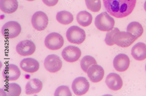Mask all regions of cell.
Wrapping results in <instances>:
<instances>
[{
    "label": "cell",
    "mask_w": 146,
    "mask_h": 96,
    "mask_svg": "<svg viewBox=\"0 0 146 96\" xmlns=\"http://www.w3.org/2000/svg\"><path fill=\"white\" fill-rule=\"evenodd\" d=\"M62 62L60 57L52 54L48 56L45 58L44 66L45 69L52 73H55L62 69Z\"/></svg>",
    "instance_id": "52a82bcc"
},
{
    "label": "cell",
    "mask_w": 146,
    "mask_h": 96,
    "mask_svg": "<svg viewBox=\"0 0 146 96\" xmlns=\"http://www.w3.org/2000/svg\"><path fill=\"white\" fill-rule=\"evenodd\" d=\"M103 2L108 13L120 18L131 14L136 6L137 0H103Z\"/></svg>",
    "instance_id": "6da1fadb"
},
{
    "label": "cell",
    "mask_w": 146,
    "mask_h": 96,
    "mask_svg": "<svg viewBox=\"0 0 146 96\" xmlns=\"http://www.w3.org/2000/svg\"><path fill=\"white\" fill-rule=\"evenodd\" d=\"M43 83L39 79H33L27 83L25 87L26 93L27 95H31L39 93L42 90Z\"/></svg>",
    "instance_id": "ac0fdd59"
},
{
    "label": "cell",
    "mask_w": 146,
    "mask_h": 96,
    "mask_svg": "<svg viewBox=\"0 0 146 96\" xmlns=\"http://www.w3.org/2000/svg\"><path fill=\"white\" fill-rule=\"evenodd\" d=\"M77 20L79 24L83 27L88 26L92 23L93 17L92 15L86 11L80 12L77 16Z\"/></svg>",
    "instance_id": "7402d4cb"
},
{
    "label": "cell",
    "mask_w": 146,
    "mask_h": 96,
    "mask_svg": "<svg viewBox=\"0 0 146 96\" xmlns=\"http://www.w3.org/2000/svg\"><path fill=\"white\" fill-rule=\"evenodd\" d=\"M20 66L24 71L29 73H34L39 69V62L32 58H27L23 59L21 61Z\"/></svg>",
    "instance_id": "2e32d148"
},
{
    "label": "cell",
    "mask_w": 146,
    "mask_h": 96,
    "mask_svg": "<svg viewBox=\"0 0 146 96\" xmlns=\"http://www.w3.org/2000/svg\"><path fill=\"white\" fill-rule=\"evenodd\" d=\"M66 37L70 43L80 44L86 40V34L83 29L76 26H73L67 30Z\"/></svg>",
    "instance_id": "3957f363"
},
{
    "label": "cell",
    "mask_w": 146,
    "mask_h": 96,
    "mask_svg": "<svg viewBox=\"0 0 146 96\" xmlns=\"http://www.w3.org/2000/svg\"><path fill=\"white\" fill-rule=\"evenodd\" d=\"M57 20L64 25H68L71 23L74 20V16L69 12L63 10L57 13L56 16Z\"/></svg>",
    "instance_id": "603a6c76"
},
{
    "label": "cell",
    "mask_w": 146,
    "mask_h": 96,
    "mask_svg": "<svg viewBox=\"0 0 146 96\" xmlns=\"http://www.w3.org/2000/svg\"><path fill=\"white\" fill-rule=\"evenodd\" d=\"M118 29L117 28H114L113 29L107 33L105 40V41L107 45L109 46L114 45L113 41L114 35Z\"/></svg>",
    "instance_id": "4316f807"
},
{
    "label": "cell",
    "mask_w": 146,
    "mask_h": 96,
    "mask_svg": "<svg viewBox=\"0 0 146 96\" xmlns=\"http://www.w3.org/2000/svg\"><path fill=\"white\" fill-rule=\"evenodd\" d=\"M90 84L85 77H79L73 81L72 88L74 93L77 95H82L86 94L89 90Z\"/></svg>",
    "instance_id": "9c48e42d"
},
{
    "label": "cell",
    "mask_w": 146,
    "mask_h": 96,
    "mask_svg": "<svg viewBox=\"0 0 146 96\" xmlns=\"http://www.w3.org/2000/svg\"><path fill=\"white\" fill-rule=\"evenodd\" d=\"M21 75L20 70L18 67L14 64H10L5 66L3 72L4 78L9 81L18 80Z\"/></svg>",
    "instance_id": "7c38bea8"
},
{
    "label": "cell",
    "mask_w": 146,
    "mask_h": 96,
    "mask_svg": "<svg viewBox=\"0 0 146 96\" xmlns=\"http://www.w3.org/2000/svg\"><path fill=\"white\" fill-rule=\"evenodd\" d=\"M1 89L2 95L7 96H19L22 91L21 86L15 83H9Z\"/></svg>",
    "instance_id": "d6986e66"
},
{
    "label": "cell",
    "mask_w": 146,
    "mask_h": 96,
    "mask_svg": "<svg viewBox=\"0 0 146 96\" xmlns=\"http://www.w3.org/2000/svg\"><path fill=\"white\" fill-rule=\"evenodd\" d=\"M33 27L38 31H43L47 27L48 19L46 14L42 11H38L33 15L31 20Z\"/></svg>",
    "instance_id": "ba28073f"
},
{
    "label": "cell",
    "mask_w": 146,
    "mask_h": 96,
    "mask_svg": "<svg viewBox=\"0 0 146 96\" xmlns=\"http://www.w3.org/2000/svg\"><path fill=\"white\" fill-rule=\"evenodd\" d=\"M95 24L97 28L100 30L109 31L113 28L115 21L106 12H103L96 17Z\"/></svg>",
    "instance_id": "7a4b0ae2"
},
{
    "label": "cell",
    "mask_w": 146,
    "mask_h": 96,
    "mask_svg": "<svg viewBox=\"0 0 146 96\" xmlns=\"http://www.w3.org/2000/svg\"><path fill=\"white\" fill-rule=\"evenodd\" d=\"M130 63L129 57L124 54H120L115 57L113 66L117 71L123 72L126 71L129 67Z\"/></svg>",
    "instance_id": "5bb4252c"
},
{
    "label": "cell",
    "mask_w": 146,
    "mask_h": 96,
    "mask_svg": "<svg viewBox=\"0 0 146 96\" xmlns=\"http://www.w3.org/2000/svg\"><path fill=\"white\" fill-rule=\"evenodd\" d=\"M137 39L130 33L120 31L118 29L114 34L113 38L114 44L122 47L130 46Z\"/></svg>",
    "instance_id": "277c9868"
},
{
    "label": "cell",
    "mask_w": 146,
    "mask_h": 96,
    "mask_svg": "<svg viewBox=\"0 0 146 96\" xmlns=\"http://www.w3.org/2000/svg\"><path fill=\"white\" fill-rule=\"evenodd\" d=\"M21 31V25L18 22L15 21H10L6 23L1 29L3 35L8 39H13L17 37Z\"/></svg>",
    "instance_id": "8992f818"
},
{
    "label": "cell",
    "mask_w": 146,
    "mask_h": 96,
    "mask_svg": "<svg viewBox=\"0 0 146 96\" xmlns=\"http://www.w3.org/2000/svg\"><path fill=\"white\" fill-rule=\"evenodd\" d=\"M82 54L80 50L78 47L68 46L63 50L62 56L66 61L74 63L78 61Z\"/></svg>",
    "instance_id": "30bf717a"
},
{
    "label": "cell",
    "mask_w": 146,
    "mask_h": 96,
    "mask_svg": "<svg viewBox=\"0 0 146 96\" xmlns=\"http://www.w3.org/2000/svg\"><path fill=\"white\" fill-rule=\"evenodd\" d=\"M131 54L136 60H144L146 58V45L142 42H138L132 48Z\"/></svg>",
    "instance_id": "e0dca14e"
},
{
    "label": "cell",
    "mask_w": 146,
    "mask_h": 96,
    "mask_svg": "<svg viewBox=\"0 0 146 96\" xmlns=\"http://www.w3.org/2000/svg\"><path fill=\"white\" fill-rule=\"evenodd\" d=\"M36 47L35 43L30 40L22 41L17 44L16 50L20 55L23 56H29L33 54L35 52Z\"/></svg>",
    "instance_id": "8fae6325"
},
{
    "label": "cell",
    "mask_w": 146,
    "mask_h": 96,
    "mask_svg": "<svg viewBox=\"0 0 146 96\" xmlns=\"http://www.w3.org/2000/svg\"><path fill=\"white\" fill-rule=\"evenodd\" d=\"M54 95L55 96H71L72 94L68 86H62L57 88Z\"/></svg>",
    "instance_id": "484cf974"
},
{
    "label": "cell",
    "mask_w": 146,
    "mask_h": 96,
    "mask_svg": "<svg viewBox=\"0 0 146 96\" xmlns=\"http://www.w3.org/2000/svg\"><path fill=\"white\" fill-rule=\"evenodd\" d=\"M106 82L109 89L113 91L120 90L123 86V81L120 76L115 73L109 74L106 78Z\"/></svg>",
    "instance_id": "9a60e30c"
},
{
    "label": "cell",
    "mask_w": 146,
    "mask_h": 96,
    "mask_svg": "<svg viewBox=\"0 0 146 96\" xmlns=\"http://www.w3.org/2000/svg\"><path fill=\"white\" fill-rule=\"evenodd\" d=\"M27 1H35V0H27Z\"/></svg>",
    "instance_id": "f546056e"
},
{
    "label": "cell",
    "mask_w": 146,
    "mask_h": 96,
    "mask_svg": "<svg viewBox=\"0 0 146 96\" xmlns=\"http://www.w3.org/2000/svg\"><path fill=\"white\" fill-rule=\"evenodd\" d=\"M97 64L96 60L94 57L90 56H84L82 59L80 65L82 70L87 73L89 68L93 65Z\"/></svg>",
    "instance_id": "cb8c5ba5"
},
{
    "label": "cell",
    "mask_w": 146,
    "mask_h": 96,
    "mask_svg": "<svg viewBox=\"0 0 146 96\" xmlns=\"http://www.w3.org/2000/svg\"><path fill=\"white\" fill-rule=\"evenodd\" d=\"M59 0H42L43 2L48 7H52L56 5Z\"/></svg>",
    "instance_id": "83f0119b"
},
{
    "label": "cell",
    "mask_w": 146,
    "mask_h": 96,
    "mask_svg": "<svg viewBox=\"0 0 146 96\" xmlns=\"http://www.w3.org/2000/svg\"><path fill=\"white\" fill-rule=\"evenodd\" d=\"M145 70H146V65H145Z\"/></svg>",
    "instance_id": "4dcf8cb0"
},
{
    "label": "cell",
    "mask_w": 146,
    "mask_h": 96,
    "mask_svg": "<svg viewBox=\"0 0 146 96\" xmlns=\"http://www.w3.org/2000/svg\"><path fill=\"white\" fill-rule=\"evenodd\" d=\"M88 8L94 12H99L101 8V0H85Z\"/></svg>",
    "instance_id": "d4e9b609"
},
{
    "label": "cell",
    "mask_w": 146,
    "mask_h": 96,
    "mask_svg": "<svg viewBox=\"0 0 146 96\" xmlns=\"http://www.w3.org/2000/svg\"><path fill=\"white\" fill-rule=\"evenodd\" d=\"M87 73L90 80L94 83L101 81L104 75V71L103 68L97 64L93 65L90 66Z\"/></svg>",
    "instance_id": "4fadbf2b"
},
{
    "label": "cell",
    "mask_w": 146,
    "mask_h": 96,
    "mask_svg": "<svg viewBox=\"0 0 146 96\" xmlns=\"http://www.w3.org/2000/svg\"><path fill=\"white\" fill-rule=\"evenodd\" d=\"M18 3L17 0H1L0 8L4 13L11 14L17 10Z\"/></svg>",
    "instance_id": "ffe728a7"
},
{
    "label": "cell",
    "mask_w": 146,
    "mask_h": 96,
    "mask_svg": "<svg viewBox=\"0 0 146 96\" xmlns=\"http://www.w3.org/2000/svg\"><path fill=\"white\" fill-rule=\"evenodd\" d=\"M46 46L52 50H58L62 48L64 44L62 36L56 32H52L48 34L44 40Z\"/></svg>",
    "instance_id": "5b68a950"
},
{
    "label": "cell",
    "mask_w": 146,
    "mask_h": 96,
    "mask_svg": "<svg viewBox=\"0 0 146 96\" xmlns=\"http://www.w3.org/2000/svg\"><path fill=\"white\" fill-rule=\"evenodd\" d=\"M127 31L137 39L142 35L143 29L140 23L137 22H133L127 26Z\"/></svg>",
    "instance_id": "44dd1931"
},
{
    "label": "cell",
    "mask_w": 146,
    "mask_h": 96,
    "mask_svg": "<svg viewBox=\"0 0 146 96\" xmlns=\"http://www.w3.org/2000/svg\"><path fill=\"white\" fill-rule=\"evenodd\" d=\"M144 8L146 11V1H145L144 5Z\"/></svg>",
    "instance_id": "f1b7e54d"
}]
</instances>
